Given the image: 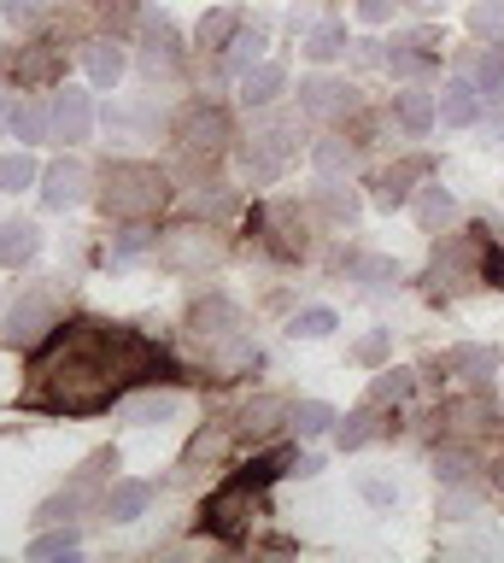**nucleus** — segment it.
<instances>
[{
    "label": "nucleus",
    "mask_w": 504,
    "mask_h": 563,
    "mask_svg": "<svg viewBox=\"0 0 504 563\" xmlns=\"http://www.w3.org/2000/svg\"><path fill=\"white\" fill-rule=\"evenodd\" d=\"M159 364L142 334L117 329V323H71L42 346L36 369H30V405L47 411H100L124 394L130 382H142Z\"/></svg>",
    "instance_id": "nucleus-1"
},
{
    "label": "nucleus",
    "mask_w": 504,
    "mask_h": 563,
    "mask_svg": "<svg viewBox=\"0 0 504 563\" xmlns=\"http://www.w3.org/2000/svg\"><path fill=\"white\" fill-rule=\"evenodd\" d=\"M94 200L117 223L153 218V211L170 200V176L159 165H142V158H117V165H107L94 176Z\"/></svg>",
    "instance_id": "nucleus-2"
},
{
    "label": "nucleus",
    "mask_w": 504,
    "mask_h": 563,
    "mask_svg": "<svg viewBox=\"0 0 504 563\" xmlns=\"http://www.w3.org/2000/svg\"><path fill=\"white\" fill-rule=\"evenodd\" d=\"M65 317V282H42V288H24L7 311V346H42L47 334L59 329Z\"/></svg>",
    "instance_id": "nucleus-3"
},
{
    "label": "nucleus",
    "mask_w": 504,
    "mask_h": 563,
    "mask_svg": "<svg viewBox=\"0 0 504 563\" xmlns=\"http://www.w3.org/2000/svg\"><path fill=\"white\" fill-rule=\"evenodd\" d=\"M153 258H159V271H170V276H205L223 258V235L212 223H177L159 235Z\"/></svg>",
    "instance_id": "nucleus-4"
},
{
    "label": "nucleus",
    "mask_w": 504,
    "mask_h": 563,
    "mask_svg": "<svg viewBox=\"0 0 504 563\" xmlns=\"http://www.w3.org/2000/svg\"><path fill=\"white\" fill-rule=\"evenodd\" d=\"M112 470H117V452H94L89 464H82L71 482H65L54 499L36 510V522L47 528V522H65V517H77V510H89V505L100 510V493H107V475H112Z\"/></svg>",
    "instance_id": "nucleus-5"
},
{
    "label": "nucleus",
    "mask_w": 504,
    "mask_h": 563,
    "mask_svg": "<svg viewBox=\"0 0 504 563\" xmlns=\"http://www.w3.org/2000/svg\"><path fill=\"white\" fill-rule=\"evenodd\" d=\"M229 141H235V130H229V112H223V106H188V112L177 118V147L194 158H205V165H212V158H223L229 153Z\"/></svg>",
    "instance_id": "nucleus-6"
},
{
    "label": "nucleus",
    "mask_w": 504,
    "mask_h": 563,
    "mask_svg": "<svg viewBox=\"0 0 504 563\" xmlns=\"http://www.w3.org/2000/svg\"><path fill=\"white\" fill-rule=\"evenodd\" d=\"M300 112L317 123H346L358 112V88L346 77H305L300 82Z\"/></svg>",
    "instance_id": "nucleus-7"
},
{
    "label": "nucleus",
    "mask_w": 504,
    "mask_h": 563,
    "mask_svg": "<svg viewBox=\"0 0 504 563\" xmlns=\"http://www.w3.org/2000/svg\"><path fill=\"white\" fill-rule=\"evenodd\" d=\"M89 165L82 158H54V165L42 170V206L47 211H71V206H82L89 200Z\"/></svg>",
    "instance_id": "nucleus-8"
},
{
    "label": "nucleus",
    "mask_w": 504,
    "mask_h": 563,
    "mask_svg": "<svg viewBox=\"0 0 504 563\" xmlns=\"http://www.w3.org/2000/svg\"><path fill=\"white\" fill-rule=\"evenodd\" d=\"M434 65H440V42H434L428 30H411V35H393V42H388V70L399 82L428 77Z\"/></svg>",
    "instance_id": "nucleus-9"
},
{
    "label": "nucleus",
    "mask_w": 504,
    "mask_h": 563,
    "mask_svg": "<svg viewBox=\"0 0 504 563\" xmlns=\"http://www.w3.org/2000/svg\"><path fill=\"white\" fill-rule=\"evenodd\" d=\"M142 70L147 77H177L182 70V53H177V35L159 12H142Z\"/></svg>",
    "instance_id": "nucleus-10"
},
{
    "label": "nucleus",
    "mask_w": 504,
    "mask_h": 563,
    "mask_svg": "<svg viewBox=\"0 0 504 563\" xmlns=\"http://www.w3.org/2000/svg\"><path fill=\"white\" fill-rule=\"evenodd\" d=\"M47 112H54V141H65V147L89 141L94 106H89V95H82V88H59V95L47 100Z\"/></svg>",
    "instance_id": "nucleus-11"
},
{
    "label": "nucleus",
    "mask_w": 504,
    "mask_h": 563,
    "mask_svg": "<svg viewBox=\"0 0 504 563\" xmlns=\"http://www.w3.org/2000/svg\"><path fill=\"white\" fill-rule=\"evenodd\" d=\"M265 246H270L276 258H305L311 235H305L300 206H270V211H265Z\"/></svg>",
    "instance_id": "nucleus-12"
},
{
    "label": "nucleus",
    "mask_w": 504,
    "mask_h": 563,
    "mask_svg": "<svg viewBox=\"0 0 504 563\" xmlns=\"http://www.w3.org/2000/svg\"><path fill=\"white\" fill-rule=\"evenodd\" d=\"M282 422H293V405L276 399V394H258V399H247V405L235 411V434H240V440H270Z\"/></svg>",
    "instance_id": "nucleus-13"
},
{
    "label": "nucleus",
    "mask_w": 504,
    "mask_h": 563,
    "mask_svg": "<svg viewBox=\"0 0 504 563\" xmlns=\"http://www.w3.org/2000/svg\"><path fill=\"white\" fill-rule=\"evenodd\" d=\"M434 100H440V123H451V130H475V123H481V106H486L481 88H475V77H451Z\"/></svg>",
    "instance_id": "nucleus-14"
},
{
    "label": "nucleus",
    "mask_w": 504,
    "mask_h": 563,
    "mask_svg": "<svg viewBox=\"0 0 504 563\" xmlns=\"http://www.w3.org/2000/svg\"><path fill=\"white\" fill-rule=\"evenodd\" d=\"M42 253V229L30 218H0V271H24Z\"/></svg>",
    "instance_id": "nucleus-15"
},
{
    "label": "nucleus",
    "mask_w": 504,
    "mask_h": 563,
    "mask_svg": "<svg viewBox=\"0 0 504 563\" xmlns=\"http://www.w3.org/2000/svg\"><path fill=\"white\" fill-rule=\"evenodd\" d=\"M153 505V482H107V493H100V517L107 522H135L147 517Z\"/></svg>",
    "instance_id": "nucleus-16"
},
{
    "label": "nucleus",
    "mask_w": 504,
    "mask_h": 563,
    "mask_svg": "<svg viewBox=\"0 0 504 563\" xmlns=\"http://www.w3.org/2000/svg\"><path fill=\"white\" fill-rule=\"evenodd\" d=\"M446 376H463L469 387H493V376H499V352H493V346H475V341L451 346V352H446Z\"/></svg>",
    "instance_id": "nucleus-17"
},
{
    "label": "nucleus",
    "mask_w": 504,
    "mask_h": 563,
    "mask_svg": "<svg viewBox=\"0 0 504 563\" xmlns=\"http://www.w3.org/2000/svg\"><path fill=\"white\" fill-rule=\"evenodd\" d=\"M469 77H475V88H481V100L486 106H499L504 100V42H486L481 53H463L458 59Z\"/></svg>",
    "instance_id": "nucleus-18"
},
{
    "label": "nucleus",
    "mask_w": 504,
    "mask_h": 563,
    "mask_svg": "<svg viewBox=\"0 0 504 563\" xmlns=\"http://www.w3.org/2000/svg\"><path fill=\"white\" fill-rule=\"evenodd\" d=\"M393 123H399L405 135H428L434 123H440V100H434L428 88L411 82L405 95H393Z\"/></svg>",
    "instance_id": "nucleus-19"
},
{
    "label": "nucleus",
    "mask_w": 504,
    "mask_h": 563,
    "mask_svg": "<svg viewBox=\"0 0 504 563\" xmlns=\"http://www.w3.org/2000/svg\"><path fill=\"white\" fill-rule=\"evenodd\" d=\"M177 394H170V387H147V394H130L124 399V422L130 429H159V422H170L177 417Z\"/></svg>",
    "instance_id": "nucleus-20"
},
{
    "label": "nucleus",
    "mask_w": 504,
    "mask_h": 563,
    "mask_svg": "<svg viewBox=\"0 0 504 563\" xmlns=\"http://www.w3.org/2000/svg\"><path fill=\"white\" fill-rule=\"evenodd\" d=\"M346 282H358L363 294H388V288H399V264L393 258H381V253H346Z\"/></svg>",
    "instance_id": "nucleus-21"
},
{
    "label": "nucleus",
    "mask_w": 504,
    "mask_h": 563,
    "mask_svg": "<svg viewBox=\"0 0 504 563\" xmlns=\"http://www.w3.org/2000/svg\"><path fill=\"white\" fill-rule=\"evenodd\" d=\"M358 194L352 183H340V176H323L317 183V211H323V223H335V229H352L358 223Z\"/></svg>",
    "instance_id": "nucleus-22"
},
{
    "label": "nucleus",
    "mask_w": 504,
    "mask_h": 563,
    "mask_svg": "<svg viewBox=\"0 0 504 563\" xmlns=\"http://www.w3.org/2000/svg\"><path fill=\"white\" fill-rule=\"evenodd\" d=\"M451 223H458V200L440 183H423V194H416V229L423 235H446Z\"/></svg>",
    "instance_id": "nucleus-23"
},
{
    "label": "nucleus",
    "mask_w": 504,
    "mask_h": 563,
    "mask_svg": "<svg viewBox=\"0 0 504 563\" xmlns=\"http://www.w3.org/2000/svg\"><path fill=\"white\" fill-rule=\"evenodd\" d=\"M423 176H428V165H423V158H411V165H393V170H381V176H376V194H370V200H376L381 211H399V206L411 200V183H423Z\"/></svg>",
    "instance_id": "nucleus-24"
},
{
    "label": "nucleus",
    "mask_w": 504,
    "mask_h": 563,
    "mask_svg": "<svg viewBox=\"0 0 504 563\" xmlns=\"http://www.w3.org/2000/svg\"><path fill=\"white\" fill-rule=\"evenodd\" d=\"M346 47H352V42H346V24H340V18H317V24H311V30L300 35V53H305L311 65H328V59H340Z\"/></svg>",
    "instance_id": "nucleus-25"
},
{
    "label": "nucleus",
    "mask_w": 504,
    "mask_h": 563,
    "mask_svg": "<svg viewBox=\"0 0 504 563\" xmlns=\"http://www.w3.org/2000/svg\"><path fill=\"white\" fill-rule=\"evenodd\" d=\"M240 24H247V12H240V7H217V12H205V18H200L194 42H200L205 53H229V42L240 35Z\"/></svg>",
    "instance_id": "nucleus-26"
},
{
    "label": "nucleus",
    "mask_w": 504,
    "mask_h": 563,
    "mask_svg": "<svg viewBox=\"0 0 504 563\" xmlns=\"http://www.w3.org/2000/svg\"><path fill=\"white\" fill-rule=\"evenodd\" d=\"M282 88H288V70L282 65H253L247 77H240V100H247L253 112H265V106L282 100Z\"/></svg>",
    "instance_id": "nucleus-27"
},
{
    "label": "nucleus",
    "mask_w": 504,
    "mask_h": 563,
    "mask_svg": "<svg viewBox=\"0 0 504 563\" xmlns=\"http://www.w3.org/2000/svg\"><path fill=\"white\" fill-rule=\"evenodd\" d=\"M82 65H89V77H94L100 88H112L117 77H124V47H117L112 35H94V42L82 47Z\"/></svg>",
    "instance_id": "nucleus-28"
},
{
    "label": "nucleus",
    "mask_w": 504,
    "mask_h": 563,
    "mask_svg": "<svg viewBox=\"0 0 504 563\" xmlns=\"http://www.w3.org/2000/svg\"><path fill=\"white\" fill-rule=\"evenodd\" d=\"M7 130L30 147V141H47V135H54V112H47L42 100H24V95H19V106H12V123H7Z\"/></svg>",
    "instance_id": "nucleus-29"
},
{
    "label": "nucleus",
    "mask_w": 504,
    "mask_h": 563,
    "mask_svg": "<svg viewBox=\"0 0 504 563\" xmlns=\"http://www.w3.org/2000/svg\"><path fill=\"white\" fill-rule=\"evenodd\" d=\"M475 470H481V464H475V452H469V446H440V452H434V482H440V487L481 482Z\"/></svg>",
    "instance_id": "nucleus-30"
},
{
    "label": "nucleus",
    "mask_w": 504,
    "mask_h": 563,
    "mask_svg": "<svg viewBox=\"0 0 504 563\" xmlns=\"http://www.w3.org/2000/svg\"><path fill=\"white\" fill-rule=\"evenodd\" d=\"M376 434H381V417H376V405H363V411H352V417H340V422H335V446H340V452H358V446H370Z\"/></svg>",
    "instance_id": "nucleus-31"
},
{
    "label": "nucleus",
    "mask_w": 504,
    "mask_h": 563,
    "mask_svg": "<svg viewBox=\"0 0 504 563\" xmlns=\"http://www.w3.org/2000/svg\"><path fill=\"white\" fill-rule=\"evenodd\" d=\"M311 158H317V170H323V176H346V170L358 165V141H346V135L328 130L317 147H311Z\"/></svg>",
    "instance_id": "nucleus-32"
},
{
    "label": "nucleus",
    "mask_w": 504,
    "mask_h": 563,
    "mask_svg": "<svg viewBox=\"0 0 504 563\" xmlns=\"http://www.w3.org/2000/svg\"><path fill=\"white\" fill-rule=\"evenodd\" d=\"M153 246H159V229H153L147 218H135L130 229H117V235H112V264H130V258L153 253Z\"/></svg>",
    "instance_id": "nucleus-33"
},
{
    "label": "nucleus",
    "mask_w": 504,
    "mask_h": 563,
    "mask_svg": "<svg viewBox=\"0 0 504 563\" xmlns=\"http://www.w3.org/2000/svg\"><path fill=\"white\" fill-rule=\"evenodd\" d=\"M335 405L328 399H300L293 405V429H300V440H317V434H335Z\"/></svg>",
    "instance_id": "nucleus-34"
},
{
    "label": "nucleus",
    "mask_w": 504,
    "mask_h": 563,
    "mask_svg": "<svg viewBox=\"0 0 504 563\" xmlns=\"http://www.w3.org/2000/svg\"><path fill=\"white\" fill-rule=\"evenodd\" d=\"M258 53H265V30H247V24H240V35H235V42H229V53H223V70H229V77H247V70L258 65Z\"/></svg>",
    "instance_id": "nucleus-35"
},
{
    "label": "nucleus",
    "mask_w": 504,
    "mask_h": 563,
    "mask_svg": "<svg viewBox=\"0 0 504 563\" xmlns=\"http://www.w3.org/2000/svg\"><path fill=\"white\" fill-rule=\"evenodd\" d=\"M36 183H42V165L30 153H0V194H19Z\"/></svg>",
    "instance_id": "nucleus-36"
},
{
    "label": "nucleus",
    "mask_w": 504,
    "mask_h": 563,
    "mask_svg": "<svg viewBox=\"0 0 504 563\" xmlns=\"http://www.w3.org/2000/svg\"><path fill=\"white\" fill-rule=\"evenodd\" d=\"M475 510H481V482H458V487L440 493V517L446 522H475Z\"/></svg>",
    "instance_id": "nucleus-37"
},
{
    "label": "nucleus",
    "mask_w": 504,
    "mask_h": 563,
    "mask_svg": "<svg viewBox=\"0 0 504 563\" xmlns=\"http://www.w3.org/2000/svg\"><path fill=\"white\" fill-rule=\"evenodd\" d=\"M293 334H300V341H328V334L340 329V317L328 311V306H300L293 311V323H288Z\"/></svg>",
    "instance_id": "nucleus-38"
},
{
    "label": "nucleus",
    "mask_w": 504,
    "mask_h": 563,
    "mask_svg": "<svg viewBox=\"0 0 504 563\" xmlns=\"http://www.w3.org/2000/svg\"><path fill=\"white\" fill-rule=\"evenodd\" d=\"M411 394H416L411 369H381V376L370 382V405H405Z\"/></svg>",
    "instance_id": "nucleus-39"
},
{
    "label": "nucleus",
    "mask_w": 504,
    "mask_h": 563,
    "mask_svg": "<svg viewBox=\"0 0 504 563\" xmlns=\"http://www.w3.org/2000/svg\"><path fill=\"white\" fill-rule=\"evenodd\" d=\"M82 545V534L77 528H65V522H47V534H36L30 540V558H71Z\"/></svg>",
    "instance_id": "nucleus-40"
},
{
    "label": "nucleus",
    "mask_w": 504,
    "mask_h": 563,
    "mask_svg": "<svg viewBox=\"0 0 504 563\" xmlns=\"http://www.w3.org/2000/svg\"><path fill=\"white\" fill-rule=\"evenodd\" d=\"M469 35L499 42V35H504V0H475V7H469Z\"/></svg>",
    "instance_id": "nucleus-41"
},
{
    "label": "nucleus",
    "mask_w": 504,
    "mask_h": 563,
    "mask_svg": "<svg viewBox=\"0 0 504 563\" xmlns=\"http://www.w3.org/2000/svg\"><path fill=\"white\" fill-rule=\"evenodd\" d=\"M194 211H200V218H229V211H235V194L223 188V183H205V188L194 194Z\"/></svg>",
    "instance_id": "nucleus-42"
},
{
    "label": "nucleus",
    "mask_w": 504,
    "mask_h": 563,
    "mask_svg": "<svg viewBox=\"0 0 504 563\" xmlns=\"http://www.w3.org/2000/svg\"><path fill=\"white\" fill-rule=\"evenodd\" d=\"M352 358H358V364H388V358H393V329H370V334L352 346Z\"/></svg>",
    "instance_id": "nucleus-43"
},
{
    "label": "nucleus",
    "mask_w": 504,
    "mask_h": 563,
    "mask_svg": "<svg viewBox=\"0 0 504 563\" xmlns=\"http://www.w3.org/2000/svg\"><path fill=\"white\" fill-rule=\"evenodd\" d=\"M54 77V53L36 47V53H24V65H19V82H47Z\"/></svg>",
    "instance_id": "nucleus-44"
},
{
    "label": "nucleus",
    "mask_w": 504,
    "mask_h": 563,
    "mask_svg": "<svg viewBox=\"0 0 504 563\" xmlns=\"http://www.w3.org/2000/svg\"><path fill=\"white\" fill-rule=\"evenodd\" d=\"M358 493H363V499H370L376 510L399 505V487H393V482H381V475H363V482H358Z\"/></svg>",
    "instance_id": "nucleus-45"
},
{
    "label": "nucleus",
    "mask_w": 504,
    "mask_h": 563,
    "mask_svg": "<svg viewBox=\"0 0 504 563\" xmlns=\"http://www.w3.org/2000/svg\"><path fill=\"white\" fill-rule=\"evenodd\" d=\"M0 18H7V24H36L42 18V0H0Z\"/></svg>",
    "instance_id": "nucleus-46"
},
{
    "label": "nucleus",
    "mask_w": 504,
    "mask_h": 563,
    "mask_svg": "<svg viewBox=\"0 0 504 563\" xmlns=\"http://www.w3.org/2000/svg\"><path fill=\"white\" fill-rule=\"evenodd\" d=\"M393 7H405V0H358V18L363 24H388Z\"/></svg>",
    "instance_id": "nucleus-47"
},
{
    "label": "nucleus",
    "mask_w": 504,
    "mask_h": 563,
    "mask_svg": "<svg viewBox=\"0 0 504 563\" xmlns=\"http://www.w3.org/2000/svg\"><path fill=\"white\" fill-rule=\"evenodd\" d=\"M469 552H504V534H493V528H475V534H469Z\"/></svg>",
    "instance_id": "nucleus-48"
},
{
    "label": "nucleus",
    "mask_w": 504,
    "mask_h": 563,
    "mask_svg": "<svg viewBox=\"0 0 504 563\" xmlns=\"http://www.w3.org/2000/svg\"><path fill=\"white\" fill-rule=\"evenodd\" d=\"M486 493H493V499H499V510H504V457H499L493 470H486Z\"/></svg>",
    "instance_id": "nucleus-49"
},
{
    "label": "nucleus",
    "mask_w": 504,
    "mask_h": 563,
    "mask_svg": "<svg viewBox=\"0 0 504 563\" xmlns=\"http://www.w3.org/2000/svg\"><path fill=\"white\" fill-rule=\"evenodd\" d=\"M317 470H323L317 452H300V457H293V475H317Z\"/></svg>",
    "instance_id": "nucleus-50"
}]
</instances>
